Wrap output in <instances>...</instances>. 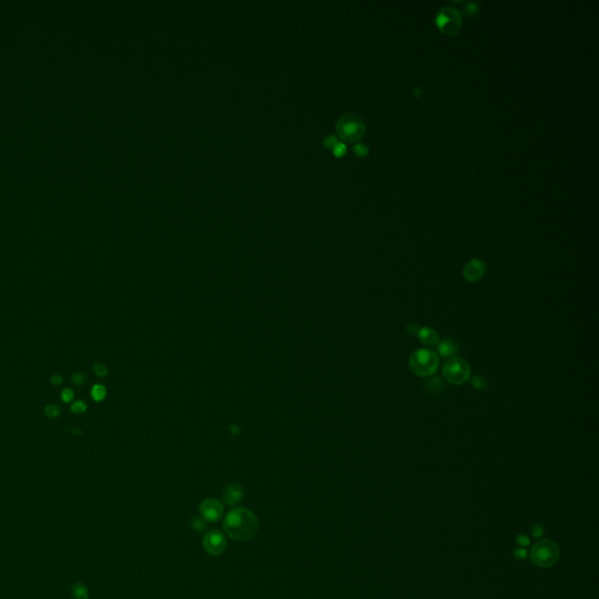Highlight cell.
<instances>
[{
	"instance_id": "6da1fadb",
	"label": "cell",
	"mask_w": 599,
	"mask_h": 599,
	"mask_svg": "<svg viewBox=\"0 0 599 599\" xmlns=\"http://www.w3.org/2000/svg\"><path fill=\"white\" fill-rule=\"evenodd\" d=\"M224 529L232 540L247 542L255 536L259 529V521L248 509L235 508L226 515Z\"/></svg>"
},
{
	"instance_id": "7a4b0ae2",
	"label": "cell",
	"mask_w": 599,
	"mask_h": 599,
	"mask_svg": "<svg viewBox=\"0 0 599 599\" xmlns=\"http://www.w3.org/2000/svg\"><path fill=\"white\" fill-rule=\"evenodd\" d=\"M439 367V357L434 351L418 349L410 357V369L419 377L432 376Z\"/></svg>"
},
{
	"instance_id": "3957f363",
	"label": "cell",
	"mask_w": 599,
	"mask_h": 599,
	"mask_svg": "<svg viewBox=\"0 0 599 599\" xmlns=\"http://www.w3.org/2000/svg\"><path fill=\"white\" fill-rule=\"evenodd\" d=\"M365 123L358 115L348 112L337 123V132L345 142H355L361 140L365 134Z\"/></svg>"
},
{
	"instance_id": "277c9868",
	"label": "cell",
	"mask_w": 599,
	"mask_h": 599,
	"mask_svg": "<svg viewBox=\"0 0 599 599\" xmlns=\"http://www.w3.org/2000/svg\"><path fill=\"white\" fill-rule=\"evenodd\" d=\"M436 22L442 33L454 36L461 30L462 16L456 7L443 6L438 11Z\"/></svg>"
},
{
	"instance_id": "5b68a950",
	"label": "cell",
	"mask_w": 599,
	"mask_h": 599,
	"mask_svg": "<svg viewBox=\"0 0 599 599\" xmlns=\"http://www.w3.org/2000/svg\"><path fill=\"white\" fill-rule=\"evenodd\" d=\"M443 377L454 385H461L467 382L471 376V367L461 358L453 357L445 363L442 369Z\"/></svg>"
},
{
	"instance_id": "8992f818",
	"label": "cell",
	"mask_w": 599,
	"mask_h": 599,
	"mask_svg": "<svg viewBox=\"0 0 599 599\" xmlns=\"http://www.w3.org/2000/svg\"><path fill=\"white\" fill-rule=\"evenodd\" d=\"M558 556L560 554H558L557 546L549 540L536 543L531 551V560L534 561L535 564L543 566V568L554 565L558 560Z\"/></svg>"
},
{
	"instance_id": "52a82bcc",
	"label": "cell",
	"mask_w": 599,
	"mask_h": 599,
	"mask_svg": "<svg viewBox=\"0 0 599 599\" xmlns=\"http://www.w3.org/2000/svg\"><path fill=\"white\" fill-rule=\"evenodd\" d=\"M227 540L224 534L218 530H212L204 537V548L211 556H219L226 550Z\"/></svg>"
},
{
	"instance_id": "ba28073f",
	"label": "cell",
	"mask_w": 599,
	"mask_h": 599,
	"mask_svg": "<svg viewBox=\"0 0 599 599\" xmlns=\"http://www.w3.org/2000/svg\"><path fill=\"white\" fill-rule=\"evenodd\" d=\"M224 507L220 501L215 499H206L200 505V512L204 520L209 522H217L223 515Z\"/></svg>"
},
{
	"instance_id": "9c48e42d",
	"label": "cell",
	"mask_w": 599,
	"mask_h": 599,
	"mask_svg": "<svg viewBox=\"0 0 599 599\" xmlns=\"http://www.w3.org/2000/svg\"><path fill=\"white\" fill-rule=\"evenodd\" d=\"M485 273L486 264L485 262L480 260V259H472V260H469L467 264H465L462 270L463 278L468 282L479 281L480 279H482V276L485 275Z\"/></svg>"
},
{
	"instance_id": "30bf717a",
	"label": "cell",
	"mask_w": 599,
	"mask_h": 599,
	"mask_svg": "<svg viewBox=\"0 0 599 599\" xmlns=\"http://www.w3.org/2000/svg\"><path fill=\"white\" fill-rule=\"evenodd\" d=\"M244 496V491L240 486L229 485L224 492V501L226 505L235 506Z\"/></svg>"
},
{
	"instance_id": "8fae6325",
	"label": "cell",
	"mask_w": 599,
	"mask_h": 599,
	"mask_svg": "<svg viewBox=\"0 0 599 599\" xmlns=\"http://www.w3.org/2000/svg\"><path fill=\"white\" fill-rule=\"evenodd\" d=\"M417 334H418L419 341L425 345H436L439 342V336H438L437 331L432 329V328H420Z\"/></svg>"
},
{
	"instance_id": "7c38bea8",
	"label": "cell",
	"mask_w": 599,
	"mask_h": 599,
	"mask_svg": "<svg viewBox=\"0 0 599 599\" xmlns=\"http://www.w3.org/2000/svg\"><path fill=\"white\" fill-rule=\"evenodd\" d=\"M437 349L439 355L443 358L453 357L457 353V345L449 339H442L441 342H438Z\"/></svg>"
},
{
	"instance_id": "4fadbf2b",
	"label": "cell",
	"mask_w": 599,
	"mask_h": 599,
	"mask_svg": "<svg viewBox=\"0 0 599 599\" xmlns=\"http://www.w3.org/2000/svg\"><path fill=\"white\" fill-rule=\"evenodd\" d=\"M71 596H73L74 599H88L89 591L87 586L81 583L74 584L73 587H71Z\"/></svg>"
},
{
	"instance_id": "5bb4252c",
	"label": "cell",
	"mask_w": 599,
	"mask_h": 599,
	"mask_svg": "<svg viewBox=\"0 0 599 599\" xmlns=\"http://www.w3.org/2000/svg\"><path fill=\"white\" fill-rule=\"evenodd\" d=\"M90 394L95 402H102L106 396V388L103 384H95L91 388Z\"/></svg>"
},
{
	"instance_id": "9a60e30c",
	"label": "cell",
	"mask_w": 599,
	"mask_h": 599,
	"mask_svg": "<svg viewBox=\"0 0 599 599\" xmlns=\"http://www.w3.org/2000/svg\"><path fill=\"white\" fill-rule=\"evenodd\" d=\"M44 412H45V416L47 417V418L55 419L60 416V413H61V408H60V406H57L55 404H48L45 406Z\"/></svg>"
},
{
	"instance_id": "2e32d148",
	"label": "cell",
	"mask_w": 599,
	"mask_h": 599,
	"mask_svg": "<svg viewBox=\"0 0 599 599\" xmlns=\"http://www.w3.org/2000/svg\"><path fill=\"white\" fill-rule=\"evenodd\" d=\"M86 410H87V404H86L83 400H75L73 402V404L70 406V411L73 412V413L76 414H82L85 413Z\"/></svg>"
},
{
	"instance_id": "e0dca14e",
	"label": "cell",
	"mask_w": 599,
	"mask_h": 599,
	"mask_svg": "<svg viewBox=\"0 0 599 599\" xmlns=\"http://www.w3.org/2000/svg\"><path fill=\"white\" fill-rule=\"evenodd\" d=\"M471 385L475 390H485L488 384H487L485 378H482V377L480 376H475L471 379Z\"/></svg>"
},
{
	"instance_id": "ac0fdd59",
	"label": "cell",
	"mask_w": 599,
	"mask_h": 599,
	"mask_svg": "<svg viewBox=\"0 0 599 599\" xmlns=\"http://www.w3.org/2000/svg\"><path fill=\"white\" fill-rule=\"evenodd\" d=\"M426 388H427L431 392H439V391L443 388V385H442V382L440 381L439 378H431L430 381L427 382Z\"/></svg>"
},
{
	"instance_id": "d6986e66",
	"label": "cell",
	"mask_w": 599,
	"mask_h": 599,
	"mask_svg": "<svg viewBox=\"0 0 599 599\" xmlns=\"http://www.w3.org/2000/svg\"><path fill=\"white\" fill-rule=\"evenodd\" d=\"M74 397H75V392L73 388H63V390L61 391V394H60V398H61L62 402L66 403V404H67V403L73 402Z\"/></svg>"
},
{
	"instance_id": "ffe728a7",
	"label": "cell",
	"mask_w": 599,
	"mask_h": 599,
	"mask_svg": "<svg viewBox=\"0 0 599 599\" xmlns=\"http://www.w3.org/2000/svg\"><path fill=\"white\" fill-rule=\"evenodd\" d=\"M93 369H94L95 374H96L97 377H101V378H102V377H106V374L109 373L108 368H106L105 364H102V363H96V364H94Z\"/></svg>"
},
{
	"instance_id": "44dd1931",
	"label": "cell",
	"mask_w": 599,
	"mask_h": 599,
	"mask_svg": "<svg viewBox=\"0 0 599 599\" xmlns=\"http://www.w3.org/2000/svg\"><path fill=\"white\" fill-rule=\"evenodd\" d=\"M479 8H480V5L477 4V2L471 1L466 5L465 8H463V12L467 14V16H474V14H476L477 12H479Z\"/></svg>"
},
{
	"instance_id": "7402d4cb",
	"label": "cell",
	"mask_w": 599,
	"mask_h": 599,
	"mask_svg": "<svg viewBox=\"0 0 599 599\" xmlns=\"http://www.w3.org/2000/svg\"><path fill=\"white\" fill-rule=\"evenodd\" d=\"M192 527H194L197 531H204L206 529V523L204 522L201 518L194 517V520H192Z\"/></svg>"
},
{
	"instance_id": "603a6c76",
	"label": "cell",
	"mask_w": 599,
	"mask_h": 599,
	"mask_svg": "<svg viewBox=\"0 0 599 599\" xmlns=\"http://www.w3.org/2000/svg\"><path fill=\"white\" fill-rule=\"evenodd\" d=\"M85 381H86V376L83 373L77 372L71 376V383L76 385V387H81L83 383H85Z\"/></svg>"
},
{
	"instance_id": "cb8c5ba5",
	"label": "cell",
	"mask_w": 599,
	"mask_h": 599,
	"mask_svg": "<svg viewBox=\"0 0 599 599\" xmlns=\"http://www.w3.org/2000/svg\"><path fill=\"white\" fill-rule=\"evenodd\" d=\"M353 152H355L356 155H358V156L363 157L369 152V148L367 145H364V144H357L356 146H353Z\"/></svg>"
},
{
	"instance_id": "d4e9b609",
	"label": "cell",
	"mask_w": 599,
	"mask_h": 599,
	"mask_svg": "<svg viewBox=\"0 0 599 599\" xmlns=\"http://www.w3.org/2000/svg\"><path fill=\"white\" fill-rule=\"evenodd\" d=\"M50 382L52 385H54V387H59V385H61L63 383V377L59 373H54L51 376Z\"/></svg>"
},
{
	"instance_id": "484cf974",
	"label": "cell",
	"mask_w": 599,
	"mask_h": 599,
	"mask_svg": "<svg viewBox=\"0 0 599 599\" xmlns=\"http://www.w3.org/2000/svg\"><path fill=\"white\" fill-rule=\"evenodd\" d=\"M345 150H347V148H345V145L343 143H337L336 145L333 148L334 154H335L336 156H342V155H344Z\"/></svg>"
},
{
	"instance_id": "4316f807",
	"label": "cell",
	"mask_w": 599,
	"mask_h": 599,
	"mask_svg": "<svg viewBox=\"0 0 599 599\" xmlns=\"http://www.w3.org/2000/svg\"><path fill=\"white\" fill-rule=\"evenodd\" d=\"M324 144L327 146H329V148H334V146H335L336 144H337V138L335 136L327 137V138H325V141H324Z\"/></svg>"
},
{
	"instance_id": "83f0119b",
	"label": "cell",
	"mask_w": 599,
	"mask_h": 599,
	"mask_svg": "<svg viewBox=\"0 0 599 599\" xmlns=\"http://www.w3.org/2000/svg\"><path fill=\"white\" fill-rule=\"evenodd\" d=\"M517 542L518 544H521V546H528L529 543H530V541H529V538L527 536H524V535H521V536L517 537Z\"/></svg>"
},
{
	"instance_id": "f1b7e54d",
	"label": "cell",
	"mask_w": 599,
	"mask_h": 599,
	"mask_svg": "<svg viewBox=\"0 0 599 599\" xmlns=\"http://www.w3.org/2000/svg\"><path fill=\"white\" fill-rule=\"evenodd\" d=\"M418 330H419V328H418V325H417V324H414V323L408 324V327H407V333L410 334V335H412V334H416V333H418Z\"/></svg>"
},
{
	"instance_id": "f546056e",
	"label": "cell",
	"mask_w": 599,
	"mask_h": 599,
	"mask_svg": "<svg viewBox=\"0 0 599 599\" xmlns=\"http://www.w3.org/2000/svg\"><path fill=\"white\" fill-rule=\"evenodd\" d=\"M542 531H543V528L541 526H538V524L532 528V532H534L532 535H535V536H540V535L542 534Z\"/></svg>"
},
{
	"instance_id": "4dcf8cb0",
	"label": "cell",
	"mask_w": 599,
	"mask_h": 599,
	"mask_svg": "<svg viewBox=\"0 0 599 599\" xmlns=\"http://www.w3.org/2000/svg\"><path fill=\"white\" fill-rule=\"evenodd\" d=\"M515 556L518 558H524L527 556V551L524 549H518L515 551Z\"/></svg>"
}]
</instances>
